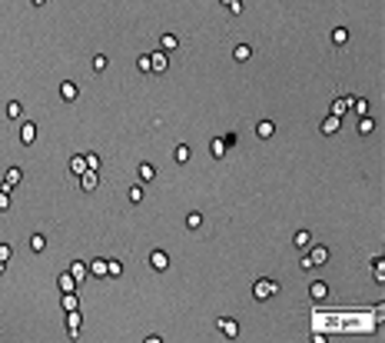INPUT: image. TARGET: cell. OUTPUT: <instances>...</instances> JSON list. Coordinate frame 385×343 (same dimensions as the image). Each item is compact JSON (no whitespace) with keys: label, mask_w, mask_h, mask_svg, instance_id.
<instances>
[{"label":"cell","mask_w":385,"mask_h":343,"mask_svg":"<svg viewBox=\"0 0 385 343\" xmlns=\"http://www.w3.org/2000/svg\"><path fill=\"white\" fill-rule=\"evenodd\" d=\"M279 290H282V286H279V280H256V283H253V297H256L259 303H266V300H269V297H275Z\"/></svg>","instance_id":"6da1fadb"},{"label":"cell","mask_w":385,"mask_h":343,"mask_svg":"<svg viewBox=\"0 0 385 343\" xmlns=\"http://www.w3.org/2000/svg\"><path fill=\"white\" fill-rule=\"evenodd\" d=\"M20 143H23V147H34V143H37V123H34V120H23V123H20Z\"/></svg>","instance_id":"7a4b0ae2"},{"label":"cell","mask_w":385,"mask_h":343,"mask_svg":"<svg viewBox=\"0 0 385 343\" xmlns=\"http://www.w3.org/2000/svg\"><path fill=\"white\" fill-rule=\"evenodd\" d=\"M216 326H220V333L226 337V340H236V337H239V323L233 320V317H220Z\"/></svg>","instance_id":"3957f363"},{"label":"cell","mask_w":385,"mask_h":343,"mask_svg":"<svg viewBox=\"0 0 385 343\" xmlns=\"http://www.w3.org/2000/svg\"><path fill=\"white\" fill-rule=\"evenodd\" d=\"M149 267L156 270V273H166V270H169V253H166V250H153V253H149Z\"/></svg>","instance_id":"277c9868"},{"label":"cell","mask_w":385,"mask_h":343,"mask_svg":"<svg viewBox=\"0 0 385 343\" xmlns=\"http://www.w3.org/2000/svg\"><path fill=\"white\" fill-rule=\"evenodd\" d=\"M166 67H169V57H166V50H156V54H149V74H166Z\"/></svg>","instance_id":"5b68a950"},{"label":"cell","mask_w":385,"mask_h":343,"mask_svg":"<svg viewBox=\"0 0 385 343\" xmlns=\"http://www.w3.org/2000/svg\"><path fill=\"white\" fill-rule=\"evenodd\" d=\"M76 97H80V87H76L73 80H63V83H60V100H63V103H73Z\"/></svg>","instance_id":"8992f818"},{"label":"cell","mask_w":385,"mask_h":343,"mask_svg":"<svg viewBox=\"0 0 385 343\" xmlns=\"http://www.w3.org/2000/svg\"><path fill=\"white\" fill-rule=\"evenodd\" d=\"M319 130H322V134H326V137H329V134H339V130H342V117L329 114V117H326V120H322V123H319Z\"/></svg>","instance_id":"52a82bcc"},{"label":"cell","mask_w":385,"mask_h":343,"mask_svg":"<svg viewBox=\"0 0 385 343\" xmlns=\"http://www.w3.org/2000/svg\"><path fill=\"white\" fill-rule=\"evenodd\" d=\"M20 183H23V170H20V167H10V170L3 173V187H7V190H14Z\"/></svg>","instance_id":"ba28073f"},{"label":"cell","mask_w":385,"mask_h":343,"mask_svg":"<svg viewBox=\"0 0 385 343\" xmlns=\"http://www.w3.org/2000/svg\"><path fill=\"white\" fill-rule=\"evenodd\" d=\"M189 160H193L189 143H176V147H173V163H180V167H183V163H189Z\"/></svg>","instance_id":"9c48e42d"},{"label":"cell","mask_w":385,"mask_h":343,"mask_svg":"<svg viewBox=\"0 0 385 343\" xmlns=\"http://www.w3.org/2000/svg\"><path fill=\"white\" fill-rule=\"evenodd\" d=\"M67 273H70V277H73L76 283H83V280H87V277H90V267H87V263H83V260H73V263H70V270H67Z\"/></svg>","instance_id":"30bf717a"},{"label":"cell","mask_w":385,"mask_h":343,"mask_svg":"<svg viewBox=\"0 0 385 343\" xmlns=\"http://www.w3.org/2000/svg\"><path fill=\"white\" fill-rule=\"evenodd\" d=\"M96 183H100V177H96V170L80 173V190H83V193H93V190H96Z\"/></svg>","instance_id":"8fae6325"},{"label":"cell","mask_w":385,"mask_h":343,"mask_svg":"<svg viewBox=\"0 0 385 343\" xmlns=\"http://www.w3.org/2000/svg\"><path fill=\"white\" fill-rule=\"evenodd\" d=\"M136 177H140V183H153V180H156V167L143 160V163L136 167Z\"/></svg>","instance_id":"7c38bea8"},{"label":"cell","mask_w":385,"mask_h":343,"mask_svg":"<svg viewBox=\"0 0 385 343\" xmlns=\"http://www.w3.org/2000/svg\"><path fill=\"white\" fill-rule=\"evenodd\" d=\"M293 247L295 250H309L312 247V233L309 230H295L293 233Z\"/></svg>","instance_id":"4fadbf2b"},{"label":"cell","mask_w":385,"mask_h":343,"mask_svg":"<svg viewBox=\"0 0 385 343\" xmlns=\"http://www.w3.org/2000/svg\"><path fill=\"white\" fill-rule=\"evenodd\" d=\"M67 326H70V337H76L80 326H83V313L80 310H67Z\"/></svg>","instance_id":"5bb4252c"},{"label":"cell","mask_w":385,"mask_h":343,"mask_svg":"<svg viewBox=\"0 0 385 343\" xmlns=\"http://www.w3.org/2000/svg\"><path fill=\"white\" fill-rule=\"evenodd\" d=\"M273 134H275L273 120H259V123H256V137H259V140H273Z\"/></svg>","instance_id":"9a60e30c"},{"label":"cell","mask_w":385,"mask_h":343,"mask_svg":"<svg viewBox=\"0 0 385 343\" xmlns=\"http://www.w3.org/2000/svg\"><path fill=\"white\" fill-rule=\"evenodd\" d=\"M312 267H326L329 263V247H312Z\"/></svg>","instance_id":"2e32d148"},{"label":"cell","mask_w":385,"mask_h":343,"mask_svg":"<svg viewBox=\"0 0 385 343\" xmlns=\"http://www.w3.org/2000/svg\"><path fill=\"white\" fill-rule=\"evenodd\" d=\"M309 297L312 300H326V297H329V283H326V280H315V283L309 286Z\"/></svg>","instance_id":"e0dca14e"},{"label":"cell","mask_w":385,"mask_h":343,"mask_svg":"<svg viewBox=\"0 0 385 343\" xmlns=\"http://www.w3.org/2000/svg\"><path fill=\"white\" fill-rule=\"evenodd\" d=\"M56 286H60V293H73V290H76L80 283H76V280L70 277V273H60V277H56Z\"/></svg>","instance_id":"ac0fdd59"},{"label":"cell","mask_w":385,"mask_h":343,"mask_svg":"<svg viewBox=\"0 0 385 343\" xmlns=\"http://www.w3.org/2000/svg\"><path fill=\"white\" fill-rule=\"evenodd\" d=\"M3 114H7V120H23V103H20V100H10V103L3 107Z\"/></svg>","instance_id":"d6986e66"},{"label":"cell","mask_w":385,"mask_h":343,"mask_svg":"<svg viewBox=\"0 0 385 343\" xmlns=\"http://www.w3.org/2000/svg\"><path fill=\"white\" fill-rule=\"evenodd\" d=\"M329 40H332V47H346V43H348V30H346V27H332Z\"/></svg>","instance_id":"ffe728a7"},{"label":"cell","mask_w":385,"mask_h":343,"mask_svg":"<svg viewBox=\"0 0 385 343\" xmlns=\"http://www.w3.org/2000/svg\"><path fill=\"white\" fill-rule=\"evenodd\" d=\"M348 110H355L359 117H366L368 114V100L366 97H348Z\"/></svg>","instance_id":"44dd1931"},{"label":"cell","mask_w":385,"mask_h":343,"mask_svg":"<svg viewBox=\"0 0 385 343\" xmlns=\"http://www.w3.org/2000/svg\"><path fill=\"white\" fill-rule=\"evenodd\" d=\"M372 280H375V283H385V260L382 257L372 260Z\"/></svg>","instance_id":"7402d4cb"},{"label":"cell","mask_w":385,"mask_h":343,"mask_svg":"<svg viewBox=\"0 0 385 343\" xmlns=\"http://www.w3.org/2000/svg\"><path fill=\"white\" fill-rule=\"evenodd\" d=\"M60 306H63V313H67V310H80V297H76V290H73V293H63V297H60Z\"/></svg>","instance_id":"603a6c76"},{"label":"cell","mask_w":385,"mask_h":343,"mask_svg":"<svg viewBox=\"0 0 385 343\" xmlns=\"http://www.w3.org/2000/svg\"><path fill=\"white\" fill-rule=\"evenodd\" d=\"M70 173H76V177H80V173H87V157H83V153L70 157Z\"/></svg>","instance_id":"cb8c5ba5"},{"label":"cell","mask_w":385,"mask_h":343,"mask_svg":"<svg viewBox=\"0 0 385 343\" xmlns=\"http://www.w3.org/2000/svg\"><path fill=\"white\" fill-rule=\"evenodd\" d=\"M87 267H90V277H107V260H103V257H96V260H90Z\"/></svg>","instance_id":"d4e9b609"},{"label":"cell","mask_w":385,"mask_h":343,"mask_svg":"<svg viewBox=\"0 0 385 343\" xmlns=\"http://www.w3.org/2000/svg\"><path fill=\"white\" fill-rule=\"evenodd\" d=\"M160 47H163L166 54H173V50L180 47V37H176V34H163V37H160Z\"/></svg>","instance_id":"484cf974"},{"label":"cell","mask_w":385,"mask_h":343,"mask_svg":"<svg viewBox=\"0 0 385 343\" xmlns=\"http://www.w3.org/2000/svg\"><path fill=\"white\" fill-rule=\"evenodd\" d=\"M233 57H236V63H246V60L253 57V47L249 43H239L236 50H233Z\"/></svg>","instance_id":"4316f807"},{"label":"cell","mask_w":385,"mask_h":343,"mask_svg":"<svg viewBox=\"0 0 385 343\" xmlns=\"http://www.w3.org/2000/svg\"><path fill=\"white\" fill-rule=\"evenodd\" d=\"M209 153H213L216 160H222V157H226V143H222V137H216V140H209Z\"/></svg>","instance_id":"83f0119b"},{"label":"cell","mask_w":385,"mask_h":343,"mask_svg":"<svg viewBox=\"0 0 385 343\" xmlns=\"http://www.w3.org/2000/svg\"><path fill=\"white\" fill-rule=\"evenodd\" d=\"M110 67V57L107 54H93V74H103Z\"/></svg>","instance_id":"f1b7e54d"},{"label":"cell","mask_w":385,"mask_h":343,"mask_svg":"<svg viewBox=\"0 0 385 343\" xmlns=\"http://www.w3.org/2000/svg\"><path fill=\"white\" fill-rule=\"evenodd\" d=\"M143 197H147V190H143V183L129 187V193H127V200H129V203H143Z\"/></svg>","instance_id":"f546056e"},{"label":"cell","mask_w":385,"mask_h":343,"mask_svg":"<svg viewBox=\"0 0 385 343\" xmlns=\"http://www.w3.org/2000/svg\"><path fill=\"white\" fill-rule=\"evenodd\" d=\"M372 130H375V120H372V117H359V134H362V137H368V134H372Z\"/></svg>","instance_id":"4dcf8cb0"},{"label":"cell","mask_w":385,"mask_h":343,"mask_svg":"<svg viewBox=\"0 0 385 343\" xmlns=\"http://www.w3.org/2000/svg\"><path fill=\"white\" fill-rule=\"evenodd\" d=\"M30 250H34V253H43V250H47V237H43V233H34V237H30Z\"/></svg>","instance_id":"1f68e13d"},{"label":"cell","mask_w":385,"mask_h":343,"mask_svg":"<svg viewBox=\"0 0 385 343\" xmlns=\"http://www.w3.org/2000/svg\"><path fill=\"white\" fill-rule=\"evenodd\" d=\"M332 114H335V117H346L348 114V97H339V100L332 103Z\"/></svg>","instance_id":"d6a6232c"},{"label":"cell","mask_w":385,"mask_h":343,"mask_svg":"<svg viewBox=\"0 0 385 343\" xmlns=\"http://www.w3.org/2000/svg\"><path fill=\"white\" fill-rule=\"evenodd\" d=\"M186 227H189V230H200L202 227V213H196V210H193V213H186Z\"/></svg>","instance_id":"836d02e7"},{"label":"cell","mask_w":385,"mask_h":343,"mask_svg":"<svg viewBox=\"0 0 385 343\" xmlns=\"http://www.w3.org/2000/svg\"><path fill=\"white\" fill-rule=\"evenodd\" d=\"M123 273V263L120 260H107V277H120Z\"/></svg>","instance_id":"e575fe53"},{"label":"cell","mask_w":385,"mask_h":343,"mask_svg":"<svg viewBox=\"0 0 385 343\" xmlns=\"http://www.w3.org/2000/svg\"><path fill=\"white\" fill-rule=\"evenodd\" d=\"M136 70H140V74H149V54L136 57Z\"/></svg>","instance_id":"d590c367"},{"label":"cell","mask_w":385,"mask_h":343,"mask_svg":"<svg viewBox=\"0 0 385 343\" xmlns=\"http://www.w3.org/2000/svg\"><path fill=\"white\" fill-rule=\"evenodd\" d=\"M87 157V170H100V157L96 153H83Z\"/></svg>","instance_id":"8d00e7d4"},{"label":"cell","mask_w":385,"mask_h":343,"mask_svg":"<svg viewBox=\"0 0 385 343\" xmlns=\"http://www.w3.org/2000/svg\"><path fill=\"white\" fill-rule=\"evenodd\" d=\"M0 210H10V190L0 187Z\"/></svg>","instance_id":"74e56055"},{"label":"cell","mask_w":385,"mask_h":343,"mask_svg":"<svg viewBox=\"0 0 385 343\" xmlns=\"http://www.w3.org/2000/svg\"><path fill=\"white\" fill-rule=\"evenodd\" d=\"M10 257H14V247H10V243H0V260H3V263H7V260H10Z\"/></svg>","instance_id":"f35d334b"},{"label":"cell","mask_w":385,"mask_h":343,"mask_svg":"<svg viewBox=\"0 0 385 343\" xmlns=\"http://www.w3.org/2000/svg\"><path fill=\"white\" fill-rule=\"evenodd\" d=\"M299 253H302V250H299ZM299 267H302V270H315V267H312V257H309V253H302V257H299Z\"/></svg>","instance_id":"ab89813d"},{"label":"cell","mask_w":385,"mask_h":343,"mask_svg":"<svg viewBox=\"0 0 385 343\" xmlns=\"http://www.w3.org/2000/svg\"><path fill=\"white\" fill-rule=\"evenodd\" d=\"M229 14H233V17L242 14V0H233V3H229Z\"/></svg>","instance_id":"60d3db41"},{"label":"cell","mask_w":385,"mask_h":343,"mask_svg":"<svg viewBox=\"0 0 385 343\" xmlns=\"http://www.w3.org/2000/svg\"><path fill=\"white\" fill-rule=\"evenodd\" d=\"M222 143H226V150H229V147H236V134H226V137H222Z\"/></svg>","instance_id":"b9f144b4"},{"label":"cell","mask_w":385,"mask_h":343,"mask_svg":"<svg viewBox=\"0 0 385 343\" xmlns=\"http://www.w3.org/2000/svg\"><path fill=\"white\" fill-rule=\"evenodd\" d=\"M3 273H7V263H3V260H0V277H3Z\"/></svg>","instance_id":"7bdbcfd3"},{"label":"cell","mask_w":385,"mask_h":343,"mask_svg":"<svg viewBox=\"0 0 385 343\" xmlns=\"http://www.w3.org/2000/svg\"><path fill=\"white\" fill-rule=\"evenodd\" d=\"M30 3H34V7H43V3H47V0H30Z\"/></svg>","instance_id":"ee69618b"},{"label":"cell","mask_w":385,"mask_h":343,"mask_svg":"<svg viewBox=\"0 0 385 343\" xmlns=\"http://www.w3.org/2000/svg\"><path fill=\"white\" fill-rule=\"evenodd\" d=\"M220 3H222V7H229V3H233V0H220Z\"/></svg>","instance_id":"f6af8a7d"}]
</instances>
